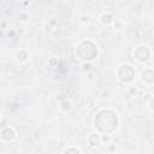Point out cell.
<instances>
[{"instance_id": "cell-13", "label": "cell", "mask_w": 154, "mask_h": 154, "mask_svg": "<svg viewBox=\"0 0 154 154\" xmlns=\"http://www.w3.org/2000/svg\"><path fill=\"white\" fill-rule=\"evenodd\" d=\"M113 25H114V29H117V30L122 29V22L118 19H116V22H113Z\"/></svg>"}, {"instance_id": "cell-17", "label": "cell", "mask_w": 154, "mask_h": 154, "mask_svg": "<svg viewBox=\"0 0 154 154\" xmlns=\"http://www.w3.org/2000/svg\"><path fill=\"white\" fill-rule=\"evenodd\" d=\"M153 69H154V65H153Z\"/></svg>"}, {"instance_id": "cell-14", "label": "cell", "mask_w": 154, "mask_h": 154, "mask_svg": "<svg viewBox=\"0 0 154 154\" xmlns=\"http://www.w3.org/2000/svg\"><path fill=\"white\" fill-rule=\"evenodd\" d=\"M19 18H20V20H22V22H28V19H29V16H26V13H20Z\"/></svg>"}, {"instance_id": "cell-2", "label": "cell", "mask_w": 154, "mask_h": 154, "mask_svg": "<svg viewBox=\"0 0 154 154\" xmlns=\"http://www.w3.org/2000/svg\"><path fill=\"white\" fill-rule=\"evenodd\" d=\"M97 54H99V49H97V46L96 45H94L90 49L87 51L79 43L78 47H77V49H76V55H78L79 57L78 59H81L83 61H93L94 59L97 58Z\"/></svg>"}, {"instance_id": "cell-11", "label": "cell", "mask_w": 154, "mask_h": 154, "mask_svg": "<svg viewBox=\"0 0 154 154\" xmlns=\"http://www.w3.org/2000/svg\"><path fill=\"white\" fill-rule=\"evenodd\" d=\"M89 22H90V17H89V16L83 14V16L79 17V23H81V24H88Z\"/></svg>"}, {"instance_id": "cell-5", "label": "cell", "mask_w": 154, "mask_h": 154, "mask_svg": "<svg viewBox=\"0 0 154 154\" xmlns=\"http://www.w3.org/2000/svg\"><path fill=\"white\" fill-rule=\"evenodd\" d=\"M141 79L144 84L152 85L154 84V69H146L141 73Z\"/></svg>"}, {"instance_id": "cell-1", "label": "cell", "mask_w": 154, "mask_h": 154, "mask_svg": "<svg viewBox=\"0 0 154 154\" xmlns=\"http://www.w3.org/2000/svg\"><path fill=\"white\" fill-rule=\"evenodd\" d=\"M135 69L129 65V64H123L119 66L118 71H117V76H118V79L123 83H131L135 78Z\"/></svg>"}, {"instance_id": "cell-15", "label": "cell", "mask_w": 154, "mask_h": 154, "mask_svg": "<svg viewBox=\"0 0 154 154\" xmlns=\"http://www.w3.org/2000/svg\"><path fill=\"white\" fill-rule=\"evenodd\" d=\"M149 108L152 111H154V97H152V100L149 101Z\"/></svg>"}, {"instance_id": "cell-3", "label": "cell", "mask_w": 154, "mask_h": 154, "mask_svg": "<svg viewBox=\"0 0 154 154\" xmlns=\"http://www.w3.org/2000/svg\"><path fill=\"white\" fill-rule=\"evenodd\" d=\"M150 57V49L147 46H137L134 49V59L138 63H146Z\"/></svg>"}, {"instance_id": "cell-8", "label": "cell", "mask_w": 154, "mask_h": 154, "mask_svg": "<svg viewBox=\"0 0 154 154\" xmlns=\"http://www.w3.org/2000/svg\"><path fill=\"white\" fill-rule=\"evenodd\" d=\"M16 58H17V60H18L19 63H26L28 59H29V53H28L25 49H20V51L17 53Z\"/></svg>"}, {"instance_id": "cell-7", "label": "cell", "mask_w": 154, "mask_h": 154, "mask_svg": "<svg viewBox=\"0 0 154 154\" xmlns=\"http://www.w3.org/2000/svg\"><path fill=\"white\" fill-rule=\"evenodd\" d=\"M99 20H100V23H101L102 25H105V26H108V25L113 24V22H114V18H113L112 13H109V12H105V13H102V14L100 16Z\"/></svg>"}, {"instance_id": "cell-9", "label": "cell", "mask_w": 154, "mask_h": 154, "mask_svg": "<svg viewBox=\"0 0 154 154\" xmlns=\"http://www.w3.org/2000/svg\"><path fill=\"white\" fill-rule=\"evenodd\" d=\"M72 108V103L70 100H64L60 102V109L64 111V112H70Z\"/></svg>"}, {"instance_id": "cell-6", "label": "cell", "mask_w": 154, "mask_h": 154, "mask_svg": "<svg viewBox=\"0 0 154 154\" xmlns=\"http://www.w3.org/2000/svg\"><path fill=\"white\" fill-rule=\"evenodd\" d=\"M87 143L90 148H96L101 143V136L97 134H90L87 138Z\"/></svg>"}, {"instance_id": "cell-10", "label": "cell", "mask_w": 154, "mask_h": 154, "mask_svg": "<svg viewBox=\"0 0 154 154\" xmlns=\"http://www.w3.org/2000/svg\"><path fill=\"white\" fill-rule=\"evenodd\" d=\"M100 136H101V143H105V144L109 143V141H111V135L109 134H102Z\"/></svg>"}, {"instance_id": "cell-4", "label": "cell", "mask_w": 154, "mask_h": 154, "mask_svg": "<svg viewBox=\"0 0 154 154\" xmlns=\"http://www.w3.org/2000/svg\"><path fill=\"white\" fill-rule=\"evenodd\" d=\"M16 138V131L11 126H5L0 131V140L1 142H12Z\"/></svg>"}, {"instance_id": "cell-12", "label": "cell", "mask_w": 154, "mask_h": 154, "mask_svg": "<svg viewBox=\"0 0 154 154\" xmlns=\"http://www.w3.org/2000/svg\"><path fill=\"white\" fill-rule=\"evenodd\" d=\"M64 152H65V153H82V150H81V149H78V148H75V147H70V148H66Z\"/></svg>"}, {"instance_id": "cell-16", "label": "cell", "mask_w": 154, "mask_h": 154, "mask_svg": "<svg viewBox=\"0 0 154 154\" xmlns=\"http://www.w3.org/2000/svg\"><path fill=\"white\" fill-rule=\"evenodd\" d=\"M4 1H7V0H4Z\"/></svg>"}]
</instances>
